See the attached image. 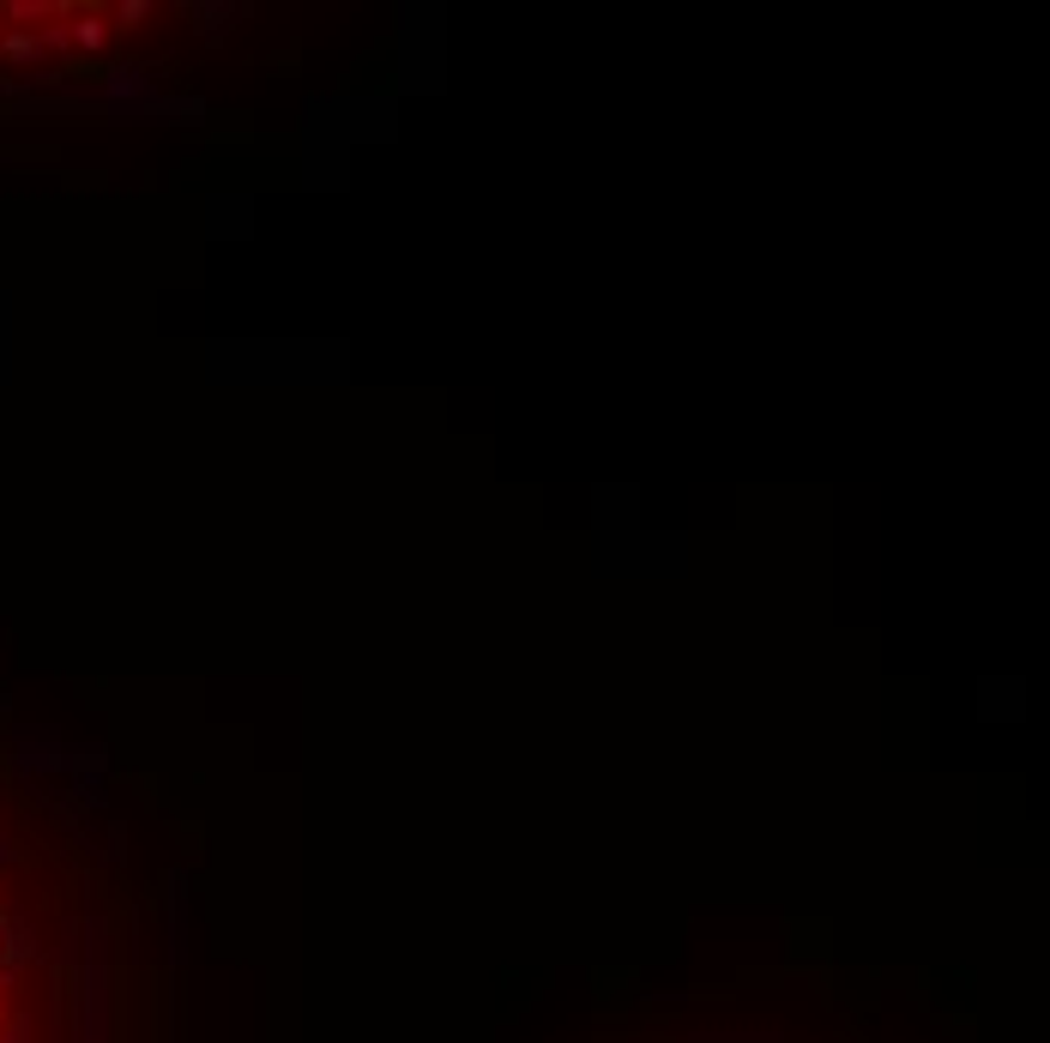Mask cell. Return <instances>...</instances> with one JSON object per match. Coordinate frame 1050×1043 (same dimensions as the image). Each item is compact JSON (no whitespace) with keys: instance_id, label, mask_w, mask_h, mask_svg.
Returning a JSON list of instances; mask_svg holds the SVG:
<instances>
[{"instance_id":"1","label":"cell","mask_w":1050,"mask_h":1043,"mask_svg":"<svg viewBox=\"0 0 1050 1043\" xmlns=\"http://www.w3.org/2000/svg\"><path fill=\"white\" fill-rule=\"evenodd\" d=\"M109 31H115L109 12H79V19H73V43H79V49H104Z\"/></svg>"},{"instance_id":"2","label":"cell","mask_w":1050,"mask_h":1043,"mask_svg":"<svg viewBox=\"0 0 1050 1043\" xmlns=\"http://www.w3.org/2000/svg\"><path fill=\"white\" fill-rule=\"evenodd\" d=\"M36 49H43V31H19V36H7V43H0V55H12V61H24V55H36Z\"/></svg>"},{"instance_id":"3","label":"cell","mask_w":1050,"mask_h":1043,"mask_svg":"<svg viewBox=\"0 0 1050 1043\" xmlns=\"http://www.w3.org/2000/svg\"><path fill=\"white\" fill-rule=\"evenodd\" d=\"M115 19H121V24H139V19H151V7H146V0H121V7H115Z\"/></svg>"},{"instance_id":"4","label":"cell","mask_w":1050,"mask_h":1043,"mask_svg":"<svg viewBox=\"0 0 1050 1043\" xmlns=\"http://www.w3.org/2000/svg\"><path fill=\"white\" fill-rule=\"evenodd\" d=\"M7 983H12V977H7V971H0V989H7Z\"/></svg>"},{"instance_id":"5","label":"cell","mask_w":1050,"mask_h":1043,"mask_svg":"<svg viewBox=\"0 0 1050 1043\" xmlns=\"http://www.w3.org/2000/svg\"><path fill=\"white\" fill-rule=\"evenodd\" d=\"M0 1020H7V1008H0Z\"/></svg>"},{"instance_id":"6","label":"cell","mask_w":1050,"mask_h":1043,"mask_svg":"<svg viewBox=\"0 0 1050 1043\" xmlns=\"http://www.w3.org/2000/svg\"><path fill=\"white\" fill-rule=\"evenodd\" d=\"M0 19H7V12H0Z\"/></svg>"}]
</instances>
